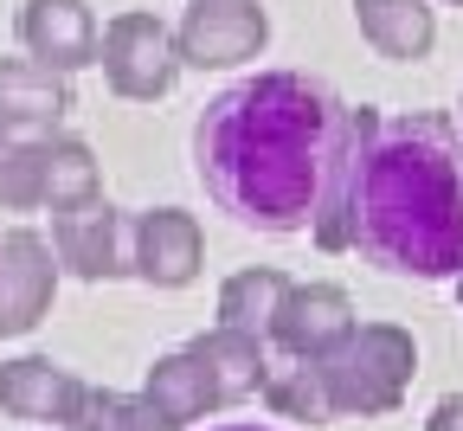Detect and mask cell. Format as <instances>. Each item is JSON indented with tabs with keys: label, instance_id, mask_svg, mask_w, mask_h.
Masks as SVG:
<instances>
[{
	"label": "cell",
	"instance_id": "6da1fadb",
	"mask_svg": "<svg viewBox=\"0 0 463 431\" xmlns=\"http://www.w3.org/2000/svg\"><path fill=\"white\" fill-rule=\"evenodd\" d=\"M322 252H361L386 277L463 271V136L438 110H347L341 161L309 219Z\"/></svg>",
	"mask_w": 463,
	"mask_h": 431
},
{
	"label": "cell",
	"instance_id": "7a4b0ae2",
	"mask_svg": "<svg viewBox=\"0 0 463 431\" xmlns=\"http://www.w3.org/2000/svg\"><path fill=\"white\" fill-rule=\"evenodd\" d=\"M347 103L309 72H258L219 91L194 122V174L245 232H309L341 161Z\"/></svg>",
	"mask_w": 463,
	"mask_h": 431
},
{
	"label": "cell",
	"instance_id": "3957f363",
	"mask_svg": "<svg viewBox=\"0 0 463 431\" xmlns=\"http://www.w3.org/2000/svg\"><path fill=\"white\" fill-rule=\"evenodd\" d=\"M316 380L328 393L335 418H386L419 374V341L399 322H354L328 354L309 360Z\"/></svg>",
	"mask_w": 463,
	"mask_h": 431
},
{
	"label": "cell",
	"instance_id": "277c9868",
	"mask_svg": "<svg viewBox=\"0 0 463 431\" xmlns=\"http://www.w3.org/2000/svg\"><path fill=\"white\" fill-rule=\"evenodd\" d=\"M97 65L109 78L116 97H136V103H155L174 91L181 78V52H174V26L155 20V14H116L97 39Z\"/></svg>",
	"mask_w": 463,
	"mask_h": 431
},
{
	"label": "cell",
	"instance_id": "5b68a950",
	"mask_svg": "<svg viewBox=\"0 0 463 431\" xmlns=\"http://www.w3.org/2000/svg\"><path fill=\"white\" fill-rule=\"evenodd\" d=\"M264 45H270V20L258 0H194L187 20L174 26L181 65H200V72H232L258 58Z\"/></svg>",
	"mask_w": 463,
	"mask_h": 431
},
{
	"label": "cell",
	"instance_id": "8992f818",
	"mask_svg": "<svg viewBox=\"0 0 463 431\" xmlns=\"http://www.w3.org/2000/svg\"><path fill=\"white\" fill-rule=\"evenodd\" d=\"M52 258H58V271H71L84 283L123 277L129 271V213L109 206L103 194L52 213Z\"/></svg>",
	"mask_w": 463,
	"mask_h": 431
},
{
	"label": "cell",
	"instance_id": "52a82bcc",
	"mask_svg": "<svg viewBox=\"0 0 463 431\" xmlns=\"http://www.w3.org/2000/svg\"><path fill=\"white\" fill-rule=\"evenodd\" d=\"M52 296H58V258H52V238L14 225L0 238V341L33 335L52 316Z\"/></svg>",
	"mask_w": 463,
	"mask_h": 431
},
{
	"label": "cell",
	"instance_id": "ba28073f",
	"mask_svg": "<svg viewBox=\"0 0 463 431\" xmlns=\"http://www.w3.org/2000/svg\"><path fill=\"white\" fill-rule=\"evenodd\" d=\"M347 329H354V302L335 283H289L270 310V329H264V348L277 354H297V360H316L328 354Z\"/></svg>",
	"mask_w": 463,
	"mask_h": 431
},
{
	"label": "cell",
	"instance_id": "9c48e42d",
	"mask_svg": "<svg viewBox=\"0 0 463 431\" xmlns=\"http://www.w3.org/2000/svg\"><path fill=\"white\" fill-rule=\"evenodd\" d=\"M200 219L181 213V206H155V213H136L129 219V271L155 290H181L200 277Z\"/></svg>",
	"mask_w": 463,
	"mask_h": 431
},
{
	"label": "cell",
	"instance_id": "30bf717a",
	"mask_svg": "<svg viewBox=\"0 0 463 431\" xmlns=\"http://www.w3.org/2000/svg\"><path fill=\"white\" fill-rule=\"evenodd\" d=\"M84 399V380L71 367H58L45 354H20V360H0V412L26 418V425H71Z\"/></svg>",
	"mask_w": 463,
	"mask_h": 431
},
{
	"label": "cell",
	"instance_id": "8fae6325",
	"mask_svg": "<svg viewBox=\"0 0 463 431\" xmlns=\"http://www.w3.org/2000/svg\"><path fill=\"white\" fill-rule=\"evenodd\" d=\"M20 45H26V58H39L52 72H78V65H97V20L84 0H26Z\"/></svg>",
	"mask_w": 463,
	"mask_h": 431
},
{
	"label": "cell",
	"instance_id": "7c38bea8",
	"mask_svg": "<svg viewBox=\"0 0 463 431\" xmlns=\"http://www.w3.org/2000/svg\"><path fill=\"white\" fill-rule=\"evenodd\" d=\"M71 116V84L65 72L39 65V58H0V129L14 136H52Z\"/></svg>",
	"mask_w": 463,
	"mask_h": 431
},
{
	"label": "cell",
	"instance_id": "4fadbf2b",
	"mask_svg": "<svg viewBox=\"0 0 463 431\" xmlns=\"http://www.w3.org/2000/svg\"><path fill=\"white\" fill-rule=\"evenodd\" d=\"M354 20H361V39L380 58H392V65L425 58L438 39V20H431L425 0H354Z\"/></svg>",
	"mask_w": 463,
	"mask_h": 431
},
{
	"label": "cell",
	"instance_id": "5bb4252c",
	"mask_svg": "<svg viewBox=\"0 0 463 431\" xmlns=\"http://www.w3.org/2000/svg\"><path fill=\"white\" fill-rule=\"evenodd\" d=\"M142 393L161 406V418H167L174 431H187L194 418L219 412V393H213V380H206V367L194 360V348L161 354V360L148 367V387H142Z\"/></svg>",
	"mask_w": 463,
	"mask_h": 431
},
{
	"label": "cell",
	"instance_id": "9a60e30c",
	"mask_svg": "<svg viewBox=\"0 0 463 431\" xmlns=\"http://www.w3.org/2000/svg\"><path fill=\"white\" fill-rule=\"evenodd\" d=\"M90 194H97V155H90V142L58 136V129L39 136V206L65 213V206H78Z\"/></svg>",
	"mask_w": 463,
	"mask_h": 431
},
{
	"label": "cell",
	"instance_id": "2e32d148",
	"mask_svg": "<svg viewBox=\"0 0 463 431\" xmlns=\"http://www.w3.org/2000/svg\"><path fill=\"white\" fill-rule=\"evenodd\" d=\"M258 393H264V406H270L277 418H297V425H335L328 393H322V380H316V367H309V360H297V354L270 360Z\"/></svg>",
	"mask_w": 463,
	"mask_h": 431
},
{
	"label": "cell",
	"instance_id": "e0dca14e",
	"mask_svg": "<svg viewBox=\"0 0 463 431\" xmlns=\"http://www.w3.org/2000/svg\"><path fill=\"white\" fill-rule=\"evenodd\" d=\"M65 431H174L148 393H116V387H84L78 412Z\"/></svg>",
	"mask_w": 463,
	"mask_h": 431
},
{
	"label": "cell",
	"instance_id": "ac0fdd59",
	"mask_svg": "<svg viewBox=\"0 0 463 431\" xmlns=\"http://www.w3.org/2000/svg\"><path fill=\"white\" fill-rule=\"evenodd\" d=\"M283 290H289V277L270 271V264H251V271H239V277H225V290H219V322H225V329H245V335H264Z\"/></svg>",
	"mask_w": 463,
	"mask_h": 431
},
{
	"label": "cell",
	"instance_id": "d6986e66",
	"mask_svg": "<svg viewBox=\"0 0 463 431\" xmlns=\"http://www.w3.org/2000/svg\"><path fill=\"white\" fill-rule=\"evenodd\" d=\"M0 206H39V142L14 136V129H0Z\"/></svg>",
	"mask_w": 463,
	"mask_h": 431
},
{
	"label": "cell",
	"instance_id": "ffe728a7",
	"mask_svg": "<svg viewBox=\"0 0 463 431\" xmlns=\"http://www.w3.org/2000/svg\"><path fill=\"white\" fill-rule=\"evenodd\" d=\"M425 431H463V393H444L425 418Z\"/></svg>",
	"mask_w": 463,
	"mask_h": 431
},
{
	"label": "cell",
	"instance_id": "44dd1931",
	"mask_svg": "<svg viewBox=\"0 0 463 431\" xmlns=\"http://www.w3.org/2000/svg\"><path fill=\"white\" fill-rule=\"evenodd\" d=\"M213 431H264V425H213Z\"/></svg>",
	"mask_w": 463,
	"mask_h": 431
},
{
	"label": "cell",
	"instance_id": "7402d4cb",
	"mask_svg": "<svg viewBox=\"0 0 463 431\" xmlns=\"http://www.w3.org/2000/svg\"><path fill=\"white\" fill-rule=\"evenodd\" d=\"M457 310H463V271H457Z\"/></svg>",
	"mask_w": 463,
	"mask_h": 431
},
{
	"label": "cell",
	"instance_id": "603a6c76",
	"mask_svg": "<svg viewBox=\"0 0 463 431\" xmlns=\"http://www.w3.org/2000/svg\"><path fill=\"white\" fill-rule=\"evenodd\" d=\"M450 7H463V0H450Z\"/></svg>",
	"mask_w": 463,
	"mask_h": 431
},
{
	"label": "cell",
	"instance_id": "cb8c5ba5",
	"mask_svg": "<svg viewBox=\"0 0 463 431\" xmlns=\"http://www.w3.org/2000/svg\"><path fill=\"white\" fill-rule=\"evenodd\" d=\"M457 110H463V103H457Z\"/></svg>",
	"mask_w": 463,
	"mask_h": 431
}]
</instances>
